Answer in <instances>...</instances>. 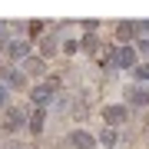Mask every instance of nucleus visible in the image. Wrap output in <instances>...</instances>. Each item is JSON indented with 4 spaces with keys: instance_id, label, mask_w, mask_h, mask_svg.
<instances>
[{
    "instance_id": "9d476101",
    "label": "nucleus",
    "mask_w": 149,
    "mask_h": 149,
    "mask_svg": "<svg viewBox=\"0 0 149 149\" xmlns=\"http://www.w3.org/2000/svg\"><path fill=\"white\" fill-rule=\"evenodd\" d=\"M43 123H47V116H43V109H37L27 119V129H30V133H43Z\"/></svg>"
},
{
    "instance_id": "ddd939ff",
    "label": "nucleus",
    "mask_w": 149,
    "mask_h": 149,
    "mask_svg": "<svg viewBox=\"0 0 149 149\" xmlns=\"http://www.w3.org/2000/svg\"><path fill=\"white\" fill-rule=\"evenodd\" d=\"M100 139H103V146H116V143H119V136H116V129H113V126H106V129H103V133H100Z\"/></svg>"
},
{
    "instance_id": "f8f14e48",
    "label": "nucleus",
    "mask_w": 149,
    "mask_h": 149,
    "mask_svg": "<svg viewBox=\"0 0 149 149\" xmlns=\"http://www.w3.org/2000/svg\"><path fill=\"white\" fill-rule=\"evenodd\" d=\"M23 80H27V76H23V70H10V73H7V86H13V90H20Z\"/></svg>"
},
{
    "instance_id": "20e7f679",
    "label": "nucleus",
    "mask_w": 149,
    "mask_h": 149,
    "mask_svg": "<svg viewBox=\"0 0 149 149\" xmlns=\"http://www.w3.org/2000/svg\"><path fill=\"white\" fill-rule=\"evenodd\" d=\"M66 143L73 149H96V136L86 133V129H73V133L66 136Z\"/></svg>"
},
{
    "instance_id": "39448f33",
    "label": "nucleus",
    "mask_w": 149,
    "mask_h": 149,
    "mask_svg": "<svg viewBox=\"0 0 149 149\" xmlns=\"http://www.w3.org/2000/svg\"><path fill=\"white\" fill-rule=\"evenodd\" d=\"M126 100L133 103V106H149V86H143V83L129 86V90H126Z\"/></svg>"
},
{
    "instance_id": "a211bd4d",
    "label": "nucleus",
    "mask_w": 149,
    "mask_h": 149,
    "mask_svg": "<svg viewBox=\"0 0 149 149\" xmlns=\"http://www.w3.org/2000/svg\"><path fill=\"white\" fill-rule=\"evenodd\" d=\"M7 37V23H0V40H3Z\"/></svg>"
},
{
    "instance_id": "423d86ee",
    "label": "nucleus",
    "mask_w": 149,
    "mask_h": 149,
    "mask_svg": "<svg viewBox=\"0 0 149 149\" xmlns=\"http://www.w3.org/2000/svg\"><path fill=\"white\" fill-rule=\"evenodd\" d=\"M7 56H10V60H27V56H30V43H27V40L7 43Z\"/></svg>"
},
{
    "instance_id": "1a4fd4ad",
    "label": "nucleus",
    "mask_w": 149,
    "mask_h": 149,
    "mask_svg": "<svg viewBox=\"0 0 149 149\" xmlns=\"http://www.w3.org/2000/svg\"><path fill=\"white\" fill-rule=\"evenodd\" d=\"M116 33H119V40H133L136 37V33H139V23H119V27H116Z\"/></svg>"
},
{
    "instance_id": "2eb2a0df",
    "label": "nucleus",
    "mask_w": 149,
    "mask_h": 149,
    "mask_svg": "<svg viewBox=\"0 0 149 149\" xmlns=\"http://www.w3.org/2000/svg\"><path fill=\"white\" fill-rule=\"evenodd\" d=\"M136 76H139V83H149V63H143V66H136Z\"/></svg>"
},
{
    "instance_id": "7ed1b4c3",
    "label": "nucleus",
    "mask_w": 149,
    "mask_h": 149,
    "mask_svg": "<svg viewBox=\"0 0 149 149\" xmlns=\"http://www.w3.org/2000/svg\"><path fill=\"white\" fill-rule=\"evenodd\" d=\"M23 126H27V113H23L20 106H10L3 113V129L7 133H17V129H23Z\"/></svg>"
},
{
    "instance_id": "dca6fc26",
    "label": "nucleus",
    "mask_w": 149,
    "mask_h": 149,
    "mask_svg": "<svg viewBox=\"0 0 149 149\" xmlns=\"http://www.w3.org/2000/svg\"><path fill=\"white\" fill-rule=\"evenodd\" d=\"M7 100H10V93H7V86L0 83V109H7Z\"/></svg>"
},
{
    "instance_id": "f3484780",
    "label": "nucleus",
    "mask_w": 149,
    "mask_h": 149,
    "mask_svg": "<svg viewBox=\"0 0 149 149\" xmlns=\"http://www.w3.org/2000/svg\"><path fill=\"white\" fill-rule=\"evenodd\" d=\"M63 50H66V53H76V50H80V43H76V40H66Z\"/></svg>"
},
{
    "instance_id": "f03ea898",
    "label": "nucleus",
    "mask_w": 149,
    "mask_h": 149,
    "mask_svg": "<svg viewBox=\"0 0 149 149\" xmlns=\"http://www.w3.org/2000/svg\"><path fill=\"white\" fill-rule=\"evenodd\" d=\"M109 66H116V70H129L133 66L136 70V50L133 47H116L109 53Z\"/></svg>"
},
{
    "instance_id": "4468645a",
    "label": "nucleus",
    "mask_w": 149,
    "mask_h": 149,
    "mask_svg": "<svg viewBox=\"0 0 149 149\" xmlns=\"http://www.w3.org/2000/svg\"><path fill=\"white\" fill-rule=\"evenodd\" d=\"M80 47H83V50H90V53H93V50H96V37H93V33H86Z\"/></svg>"
},
{
    "instance_id": "6ab92c4d",
    "label": "nucleus",
    "mask_w": 149,
    "mask_h": 149,
    "mask_svg": "<svg viewBox=\"0 0 149 149\" xmlns=\"http://www.w3.org/2000/svg\"><path fill=\"white\" fill-rule=\"evenodd\" d=\"M3 149H23V146H17V143H10V146H3Z\"/></svg>"
},
{
    "instance_id": "9b49d317",
    "label": "nucleus",
    "mask_w": 149,
    "mask_h": 149,
    "mask_svg": "<svg viewBox=\"0 0 149 149\" xmlns=\"http://www.w3.org/2000/svg\"><path fill=\"white\" fill-rule=\"evenodd\" d=\"M40 53H43V56L56 53V37H53V33H47V37H43V43H40Z\"/></svg>"
},
{
    "instance_id": "0eeeda50",
    "label": "nucleus",
    "mask_w": 149,
    "mask_h": 149,
    "mask_svg": "<svg viewBox=\"0 0 149 149\" xmlns=\"http://www.w3.org/2000/svg\"><path fill=\"white\" fill-rule=\"evenodd\" d=\"M23 73L43 76V73H47V60H43V56H27V60H23Z\"/></svg>"
},
{
    "instance_id": "f257e3e1",
    "label": "nucleus",
    "mask_w": 149,
    "mask_h": 149,
    "mask_svg": "<svg viewBox=\"0 0 149 149\" xmlns=\"http://www.w3.org/2000/svg\"><path fill=\"white\" fill-rule=\"evenodd\" d=\"M56 90H60V80H50V83H37L30 90V100L37 103V106H47L50 100H53L56 96Z\"/></svg>"
},
{
    "instance_id": "6e6552de",
    "label": "nucleus",
    "mask_w": 149,
    "mask_h": 149,
    "mask_svg": "<svg viewBox=\"0 0 149 149\" xmlns=\"http://www.w3.org/2000/svg\"><path fill=\"white\" fill-rule=\"evenodd\" d=\"M126 116H129L126 106H106V109H103V119H106L109 126H119V123H126Z\"/></svg>"
}]
</instances>
